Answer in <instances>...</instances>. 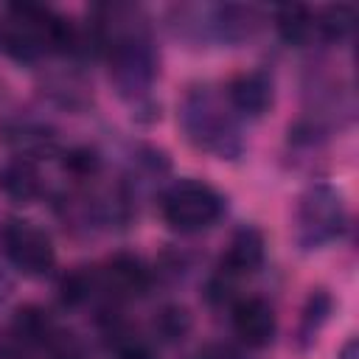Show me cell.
I'll return each instance as SVG.
<instances>
[{
  "label": "cell",
  "instance_id": "6da1fadb",
  "mask_svg": "<svg viewBox=\"0 0 359 359\" xmlns=\"http://www.w3.org/2000/svg\"><path fill=\"white\" fill-rule=\"evenodd\" d=\"M98 36L107 50L109 79L140 121L157 118L154 81H157V48L151 31L137 8L132 6H107Z\"/></svg>",
  "mask_w": 359,
  "mask_h": 359
},
{
  "label": "cell",
  "instance_id": "7a4b0ae2",
  "mask_svg": "<svg viewBox=\"0 0 359 359\" xmlns=\"http://www.w3.org/2000/svg\"><path fill=\"white\" fill-rule=\"evenodd\" d=\"M180 126L194 149L208 151L219 160H238L244 151L238 115L210 84H194L182 95Z\"/></svg>",
  "mask_w": 359,
  "mask_h": 359
},
{
  "label": "cell",
  "instance_id": "3957f363",
  "mask_svg": "<svg viewBox=\"0 0 359 359\" xmlns=\"http://www.w3.org/2000/svg\"><path fill=\"white\" fill-rule=\"evenodd\" d=\"M348 230V210L342 194L328 182H314L297 202L294 236L297 244L311 252L339 241Z\"/></svg>",
  "mask_w": 359,
  "mask_h": 359
},
{
  "label": "cell",
  "instance_id": "277c9868",
  "mask_svg": "<svg viewBox=\"0 0 359 359\" xmlns=\"http://www.w3.org/2000/svg\"><path fill=\"white\" fill-rule=\"evenodd\" d=\"M227 210V199L202 180H180L160 196V213L177 233H199L213 227Z\"/></svg>",
  "mask_w": 359,
  "mask_h": 359
},
{
  "label": "cell",
  "instance_id": "5b68a950",
  "mask_svg": "<svg viewBox=\"0 0 359 359\" xmlns=\"http://www.w3.org/2000/svg\"><path fill=\"white\" fill-rule=\"evenodd\" d=\"M182 28L194 39L205 42H244L255 34L261 17L252 6H238V3H219V6H202V8H182Z\"/></svg>",
  "mask_w": 359,
  "mask_h": 359
},
{
  "label": "cell",
  "instance_id": "8992f818",
  "mask_svg": "<svg viewBox=\"0 0 359 359\" xmlns=\"http://www.w3.org/2000/svg\"><path fill=\"white\" fill-rule=\"evenodd\" d=\"M3 250H6V258L22 275H31V278L48 275L56 264V250L50 236L25 219H11L3 227Z\"/></svg>",
  "mask_w": 359,
  "mask_h": 359
},
{
  "label": "cell",
  "instance_id": "52a82bcc",
  "mask_svg": "<svg viewBox=\"0 0 359 359\" xmlns=\"http://www.w3.org/2000/svg\"><path fill=\"white\" fill-rule=\"evenodd\" d=\"M264 261V236L258 233V227L244 224L241 230H236V236L227 244V252L222 255L219 264V283H230L238 278L252 275Z\"/></svg>",
  "mask_w": 359,
  "mask_h": 359
},
{
  "label": "cell",
  "instance_id": "ba28073f",
  "mask_svg": "<svg viewBox=\"0 0 359 359\" xmlns=\"http://www.w3.org/2000/svg\"><path fill=\"white\" fill-rule=\"evenodd\" d=\"M233 331L250 348H264L275 339V309L264 297H244L233 306Z\"/></svg>",
  "mask_w": 359,
  "mask_h": 359
},
{
  "label": "cell",
  "instance_id": "9c48e42d",
  "mask_svg": "<svg viewBox=\"0 0 359 359\" xmlns=\"http://www.w3.org/2000/svg\"><path fill=\"white\" fill-rule=\"evenodd\" d=\"M224 98L238 118H261L272 107V79L264 70L238 73L227 84Z\"/></svg>",
  "mask_w": 359,
  "mask_h": 359
},
{
  "label": "cell",
  "instance_id": "30bf717a",
  "mask_svg": "<svg viewBox=\"0 0 359 359\" xmlns=\"http://www.w3.org/2000/svg\"><path fill=\"white\" fill-rule=\"evenodd\" d=\"M95 278L98 289H104L109 297H135L149 286V269L135 255H115Z\"/></svg>",
  "mask_w": 359,
  "mask_h": 359
},
{
  "label": "cell",
  "instance_id": "8fae6325",
  "mask_svg": "<svg viewBox=\"0 0 359 359\" xmlns=\"http://www.w3.org/2000/svg\"><path fill=\"white\" fill-rule=\"evenodd\" d=\"M3 140L17 151L22 160L45 157L56 151V135L50 126L36 123V121H14L3 129Z\"/></svg>",
  "mask_w": 359,
  "mask_h": 359
},
{
  "label": "cell",
  "instance_id": "7c38bea8",
  "mask_svg": "<svg viewBox=\"0 0 359 359\" xmlns=\"http://www.w3.org/2000/svg\"><path fill=\"white\" fill-rule=\"evenodd\" d=\"M0 191L14 202H28L39 194V174L31 160L14 157L0 165Z\"/></svg>",
  "mask_w": 359,
  "mask_h": 359
},
{
  "label": "cell",
  "instance_id": "4fadbf2b",
  "mask_svg": "<svg viewBox=\"0 0 359 359\" xmlns=\"http://www.w3.org/2000/svg\"><path fill=\"white\" fill-rule=\"evenodd\" d=\"M331 309H334V300H331V294L325 289H314L309 294V300L303 306V314H300V328H297V337H300V345L303 348L317 339V334L325 325Z\"/></svg>",
  "mask_w": 359,
  "mask_h": 359
},
{
  "label": "cell",
  "instance_id": "5bb4252c",
  "mask_svg": "<svg viewBox=\"0 0 359 359\" xmlns=\"http://www.w3.org/2000/svg\"><path fill=\"white\" fill-rule=\"evenodd\" d=\"M353 22H356L353 6H328L320 14H314V28H317V36H323V39L339 42V39L351 36Z\"/></svg>",
  "mask_w": 359,
  "mask_h": 359
},
{
  "label": "cell",
  "instance_id": "9a60e30c",
  "mask_svg": "<svg viewBox=\"0 0 359 359\" xmlns=\"http://www.w3.org/2000/svg\"><path fill=\"white\" fill-rule=\"evenodd\" d=\"M278 28L286 42H306L317 34L314 14L306 6H280L278 8Z\"/></svg>",
  "mask_w": 359,
  "mask_h": 359
},
{
  "label": "cell",
  "instance_id": "2e32d148",
  "mask_svg": "<svg viewBox=\"0 0 359 359\" xmlns=\"http://www.w3.org/2000/svg\"><path fill=\"white\" fill-rule=\"evenodd\" d=\"M191 328V317L185 309L180 306H171V309H163L160 317H157V331L163 334V339H180L185 331Z\"/></svg>",
  "mask_w": 359,
  "mask_h": 359
},
{
  "label": "cell",
  "instance_id": "e0dca14e",
  "mask_svg": "<svg viewBox=\"0 0 359 359\" xmlns=\"http://www.w3.org/2000/svg\"><path fill=\"white\" fill-rule=\"evenodd\" d=\"M196 359H241V353L233 348V345H224V342H213V345H205Z\"/></svg>",
  "mask_w": 359,
  "mask_h": 359
},
{
  "label": "cell",
  "instance_id": "ac0fdd59",
  "mask_svg": "<svg viewBox=\"0 0 359 359\" xmlns=\"http://www.w3.org/2000/svg\"><path fill=\"white\" fill-rule=\"evenodd\" d=\"M339 359H359V345H356V339H348V342L342 345Z\"/></svg>",
  "mask_w": 359,
  "mask_h": 359
}]
</instances>
